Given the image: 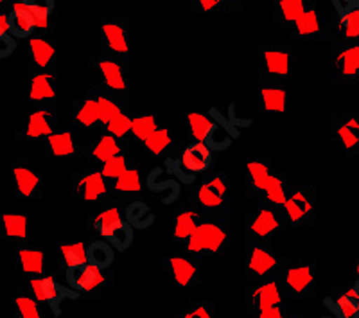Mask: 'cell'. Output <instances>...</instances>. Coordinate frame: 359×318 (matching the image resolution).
Returning a JSON list of instances; mask_svg holds the SVG:
<instances>
[{
    "label": "cell",
    "instance_id": "cell-48",
    "mask_svg": "<svg viewBox=\"0 0 359 318\" xmlns=\"http://www.w3.org/2000/svg\"><path fill=\"white\" fill-rule=\"evenodd\" d=\"M175 318H216V302L191 300Z\"/></svg>",
    "mask_w": 359,
    "mask_h": 318
},
{
    "label": "cell",
    "instance_id": "cell-25",
    "mask_svg": "<svg viewBox=\"0 0 359 318\" xmlns=\"http://www.w3.org/2000/svg\"><path fill=\"white\" fill-rule=\"evenodd\" d=\"M259 105L262 114L282 115L287 112V83L259 79Z\"/></svg>",
    "mask_w": 359,
    "mask_h": 318
},
{
    "label": "cell",
    "instance_id": "cell-33",
    "mask_svg": "<svg viewBox=\"0 0 359 318\" xmlns=\"http://www.w3.org/2000/svg\"><path fill=\"white\" fill-rule=\"evenodd\" d=\"M291 185L293 184H290V178H287L286 173L277 168V171L273 173V176L269 180L268 187L264 189V192H262V196L255 205H264V207L280 212V208L286 204L287 196H290Z\"/></svg>",
    "mask_w": 359,
    "mask_h": 318
},
{
    "label": "cell",
    "instance_id": "cell-40",
    "mask_svg": "<svg viewBox=\"0 0 359 318\" xmlns=\"http://www.w3.org/2000/svg\"><path fill=\"white\" fill-rule=\"evenodd\" d=\"M60 265L63 272L88 265L85 243H65L60 245Z\"/></svg>",
    "mask_w": 359,
    "mask_h": 318
},
{
    "label": "cell",
    "instance_id": "cell-10",
    "mask_svg": "<svg viewBox=\"0 0 359 318\" xmlns=\"http://www.w3.org/2000/svg\"><path fill=\"white\" fill-rule=\"evenodd\" d=\"M280 230H284L280 212L264 205H257L255 212L245 218V241L250 243L273 246L275 236Z\"/></svg>",
    "mask_w": 359,
    "mask_h": 318
},
{
    "label": "cell",
    "instance_id": "cell-29",
    "mask_svg": "<svg viewBox=\"0 0 359 318\" xmlns=\"http://www.w3.org/2000/svg\"><path fill=\"white\" fill-rule=\"evenodd\" d=\"M126 221V211L123 205H107L88 221L90 229H94L102 239H108L114 232H117Z\"/></svg>",
    "mask_w": 359,
    "mask_h": 318
},
{
    "label": "cell",
    "instance_id": "cell-42",
    "mask_svg": "<svg viewBox=\"0 0 359 318\" xmlns=\"http://www.w3.org/2000/svg\"><path fill=\"white\" fill-rule=\"evenodd\" d=\"M156 130H158V121H156L155 114L135 115L130 135V146H133L135 143L144 144Z\"/></svg>",
    "mask_w": 359,
    "mask_h": 318
},
{
    "label": "cell",
    "instance_id": "cell-7",
    "mask_svg": "<svg viewBox=\"0 0 359 318\" xmlns=\"http://www.w3.org/2000/svg\"><path fill=\"white\" fill-rule=\"evenodd\" d=\"M287 44L304 45L307 41H327L329 37V15L322 11L316 0H311L304 15L286 29Z\"/></svg>",
    "mask_w": 359,
    "mask_h": 318
},
{
    "label": "cell",
    "instance_id": "cell-28",
    "mask_svg": "<svg viewBox=\"0 0 359 318\" xmlns=\"http://www.w3.org/2000/svg\"><path fill=\"white\" fill-rule=\"evenodd\" d=\"M142 191L144 185L140 171L135 166H131L130 169H126L123 175L110 184V200H108L107 205H121L126 200L140 196Z\"/></svg>",
    "mask_w": 359,
    "mask_h": 318
},
{
    "label": "cell",
    "instance_id": "cell-49",
    "mask_svg": "<svg viewBox=\"0 0 359 318\" xmlns=\"http://www.w3.org/2000/svg\"><path fill=\"white\" fill-rule=\"evenodd\" d=\"M133 229H131L130 223H124L121 229L117 230V232L111 234L110 237H108V243H110L111 246H115L117 250H128V246L133 243Z\"/></svg>",
    "mask_w": 359,
    "mask_h": 318
},
{
    "label": "cell",
    "instance_id": "cell-16",
    "mask_svg": "<svg viewBox=\"0 0 359 318\" xmlns=\"http://www.w3.org/2000/svg\"><path fill=\"white\" fill-rule=\"evenodd\" d=\"M331 144L345 157L359 153V114H332Z\"/></svg>",
    "mask_w": 359,
    "mask_h": 318
},
{
    "label": "cell",
    "instance_id": "cell-44",
    "mask_svg": "<svg viewBox=\"0 0 359 318\" xmlns=\"http://www.w3.org/2000/svg\"><path fill=\"white\" fill-rule=\"evenodd\" d=\"M33 13L36 22V33H47L49 31L50 17L54 13V0H24Z\"/></svg>",
    "mask_w": 359,
    "mask_h": 318
},
{
    "label": "cell",
    "instance_id": "cell-2",
    "mask_svg": "<svg viewBox=\"0 0 359 318\" xmlns=\"http://www.w3.org/2000/svg\"><path fill=\"white\" fill-rule=\"evenodd\" d=\"M277 281L290 304L309 300L316 293V261L313 257H282Z\"/></svg>",
    "mask_w": 359,
    "mask_h": 318
},
{
    "label": "cell",
    "instance_id": "cell-9",
    "mask_svg": "<svg viewBox=\"0 0 359 318\" xmlns=\"http://www.w3.org/2000/svg\"><path fill=\"white\" fill-rule=\"evenodd\" d=\"M74 200L88 204H108L110 200V182L102 176L101 168L94 164H86L72 176Z\"/></svg>",
    "mask_w": 359,
    "mask_h": 318
},
{
    "label": "cell",
    "instance_id": "cell-43",
    "mask_svg": "<svg viewBox=\"0 0 359 318\" xmlns=\"http://www.w3.org/2000/svg\"><path fill=\"white\" fill-rule=\"evenodd\" d=\"M187 123L189 137H191V140H196V143L207 144L210 140V135L216 130V124H214L212 119L205 114H189Z\"/></svg>",
    "mask_w": 359,
    "mask_h": 318
},
{
    "label": "cell",
    "instance_id": "cell-45",
    "mask_svg": "<svg viewBox=\"0 0 359 318\" xmlns=\"http://www.w3.org/2000/svg\"><path fill=\"white\" fill-rule=\"evenodd\" d=\"M133 119L135 115L131 114V112H124L123 115H118V117L114 119L110 124H107V126L102 128V131L110 133L111 137H115V139H118L121 143H124L131 150L130 135H131V126H133Z\"/></svg>",
    "mask_w": 359,
    "mask_h": 318
},
{
    "label": "cell",
    "instance_id": "cell-3",
    "mask_svg": "<svg viewBox=\"0 0 359 318\" xmlns=\"http://www.w3.org/2000/svg\"><path fill=\"white\" fill-rule=\"evenodd\" d=\"M185 246L189 256L201 263L210 257H226L230 253V221L203 218Z\"/></svg>",
    "mask_w": 359,
    "mask_h": 318
},
{
    "label": "cell",
    "instance_id": "cell-41",
    "mask_svg": "<svg viewBox=\"0 0 359 318\" xmlns=\"http://www.w3.org/2000/svg\"><path fill=\"white\" fill-rule=\"evenodd\" d=\"M144 151L149 157H162L172 150L175 146V137H172L171 128H158L155 133L142 144Z\"/></svg>",
    "mask_w": 359,
    "mask_h": 318
},
{
    "label": "cell",
    "instance_id": "cell-24",
    "mask_svg": "<svg viewBox=\"0 0 359 318\" xmlns=\"http://www.w3.org/2000/svg\"><path fill=\"white\" fill-rule=\"evenodd\" d=\"M327 41H347L359 44V0L348 11L336 17L329 15V37Z\"/></svg>",
    "mask_w": 359,
    "mask_h": 318
},
{
    "label": "cell",
    "instance_id": "cell-17",
    "mask_svg": "<svg viewBox=\"0 0 359 318\" xmlns=\"http://www.w3.org/2000/svg\"><path fill=\"white\" fill-rule=\"evenodd\" d=\"M275 171H277V166L269 157H248L245 162V173H243L246 198L257 204Z\"/></svg>",
    "mask_w": 359,
    "mask_h": 318
},
{
    "label": "cell",
    "instance_id": "cell-50",
    "mask_svg": "<svg viewBox=\"0 0 359 318\" xmlns=\"http://www.w3.org/2000/svg\"><path fill=\"white\" fill-rule=\"evenodd\" d=\"M191 9L196 13H224V0H194Z\"/></svg>",
    "mask_w": 359,
    "mask_h": 318
},
{
    "label": "cell",
    "instance_id": "cell-61",
    "mask_svg": "<svg viewBox=\"0 0 359 318\" xmlns=\"http://www.w3.org/2000/svg\"><path fill=\"white\" fill-rule=\"evenodd\" d=\"M355 86H358V90H359V81H358V85H355Z\"/></svg>",
    "mask_w": 359,
    "mask_h": 318
},
{
    "label": "cell",
    "instance_id": "cell-52",
    "mask_svg": "<svg viewBox=\"0 0 359 318\" xmlns=\"http://www.w3.org/2000/svg\"><path fill=\"white\" fill-rule=\"evenodd\" d=\"M287 313H290V306H275L261 311V313H257L253 318H284Z\"/></svg>",
    "mask_w": 359,
    "mask_h": 318
},
{
    "label": "cell",
    "instance_id": "cell-59",
    "mask_svg": "<svg viewBox=\"0 0 359 318\" xmlns=\"http://www.w3.org/2000/svg\"><path fill=\"white\" fill-rule=\"evenodd\" d=\"M184 2H187V4H189V6H191V4H192V2H194V0H184Z\"/></svg>",
    "mask_w": 359,
    "mask_h": 318
},
{
    "label": "cell",
    "instance_id": "cell-11",
    "mask_svg": "<svg viewBox=\"0 0 359 318\" xmlns=\"http://www.w3.org/2000/svg\"><path fill=\"white\" fill-rule=\"evenodd\" d=\"M331 74L334 85H358L359 44L331 41Z\"/></svg>",
    "mask_w": 359,
    "mask_h": 318
},
{
    "label": "cell",
    "instance_id": "cell-22",
    "mask_svg": "<svg viewBox=\"0 0 359 318\" xmlns=\"http://www.w3.org/2000/svg\"><path fill=\"white\" fill-rule=\"evenodd\" d=\"M124 151H130V147L124 143H121L118 139H115V137H111L107 131H102L95 143L79 146L78 155L83 157V159L86 160V164L102 166V164L108 162V160L114 159V157L121 155Z\"/></svg>",
    "mask_w": 359,
    "mask_h": 318
},
{
    "label": "cell",
    "instance_id": "cell-58",
    "mask_svg": "<svg viewBox=\"0 0 359 318\" xmlns=\"http://www.w3.org/2000/svg\"><path fill=\"white\" fill-rule=\"evenodd\" d=\"M284 318H297V317H293V314H291V313H287L286 317H284Z\"/></svg>",
    "mask_w": 359,
    "mask_h": 318
},
{
    "label": "cell",
    "instance_id": "cell-31",
    "mask_svg": "<svg viewBox=\"0 0 359 318\" xmlns=\"http://www.w3.org/2000/svg\"><path fill=\"white\" fill-rule=\"evenodd\" d=\"M17 250H15V259H17V266L20 272L29 275H36L40 277L43 274L45 268V253L43 246L40 243H18Z\"/></svg>",
    "mask_w": 359,
    "mask_h": 318
},
{
    "label": "cell",
    "instance_id": "cell-14",
    "mask_svg": "<svg viewBox=\"0 0 359 318\" xmlns=\"http://www.w3.org/2000/svg\"><path fill=\"white\" fill-rule=\"evenodd\" d=\"M94 67L99 72V78H101L99 83L115 98L128 102V98H130V65L99 53L94 60Z\"/></svg>",
    "mask_w": 359,
    "mask_h": 318
},
{
    "label": "cell",
    "instance_id": "cell-30",
    "mask_svg": "<svg viewBox=\"0 0 359 318\" xmlns=\"http://www.w3.org/2000/svg\"><path fill=\"white\" fill-rule=\"evenodd\" d=\"M8 15L13 38H31L36 34V22L24 0H13L8 6Z\"/></svg>",
    "mask_w": 359,
    "mask_h": 318
},
{
    "label": "cell",
    "instance_id": "cell-35",
    "mask_svg": "<svg viewBox=\"0 0 359 318\" xmlns=\"http://www.w3.org/2000/svg\"><path fill=\"white\" fill-rule=\"evenodd\" d=\"M311 0H273V25L286 31L293 22L302 17Z\"/></svg>",
    "mask_w": 359,
    "mask_h": 318
},
{
    "label": "cell",
    "instance_id": "cell-20",
    "mask_svg": "<svg viewBox=\"0 0 359 318\" xmlns=\"http://www.w3.org/2000/svg\"><path fill=\"white\" fill-rule=\"evenodd\" d=\"M176 164L182 171L189 173V175L203 176L214 168L212 150L208 144L191 140L178 151Z\"/></svg>",
    "mask_w": 359,
    "mask_h": 318
},
{
    "label": "cell",
    "instance_id": "cell-23",
    "mask_svg": "<svg viewBox=\"0 0 359 318\" xmlns=\"http://www.w3.org/2000/svg\"><path fill=\"white\" fill-rule=\"evenodd\" d=\"M29 101L34 108L56 106L57 101V72L56 69L45 70L29 79Z\"/></svg>",
    "mask_w": 359,
    "mask_h": 318
},
{
    "label": "cell",
    "instance_id": "cell-5",
    "mask_svg": "<svg viewBox=\"0 0 359 318\" xmlns=\"http://www.w3.org/2000/svg\"><path fill=\"white\" fill-rule=\"evenodd\" d=\"M297 67V54L287 41L259 44V79L287 83Z\"/></svg>",
    "mask_w": 359,
    "mask_h": 318
},
{
    "label": "cell",
    "instance_id": "cell-15",
    "mask_svg": "<svg viewBox=\"0 0 359 318\" xmlns=\"http://www.w3.org/2000/svg\"><path fill=\"white\" fill-rule=\"evenodd\" d=\"M60 130V119H57L56 106H43V108H34L29 114L24 126L17 130L18 143H43L47 137Z\"/></svg>",
    "mask_w": 359,
    "mask_h": 318
},
{
    "label": "cell",
    "instance_id": "cell-18",
    "mask_svg": "<svg viewBox=\"0 0 359 318\" xmlns=\"http://www.w3.org/2000/svg\"><path fill=\"white\" fill-rule=\"evenodd\" d=\"M201 265L203 263L196 257H160L158 268L162 274L168 275L171 282L178 288H194L201 282Z\"/></svg>",
    "mask_w": 359,
    "mask_h": 318
},
{
    "label": "cell",
    "instance_id": "cell-46",
    "mask_svg": "<svg viewBox=\"0 0 359 318\" xmlns=\"http://www.w3.org/2000/svg\"><path fill=\"white\" fill-rule=\"evenodd\" d=\"M101 168V173L102 176L108 180V182H114V180H117L118 176L123 175L126 169L131 168V157H130V151H124V153H121V155L114 157V159H110L108 162H104L102 166H99Z\"/></svg>",
    "mask_w": 359,
    "mask_h": 318
},
{
    "label": "cell",
    "instance_id": "cell-1",
    "mask_svg": "<svg viewBox=\"0 0 359 318\" xmlns=\"http://www.w3.org/2000/svg\"><path fill=\"white\" fill-rule=\"evenodd\" d=\"M189 198L200 208L203 218L230 221L232 191H230L229 171L212 168L207 175L198 180V184L192 187Z\"/></svg>",
    "mask_w": 359,
    "mask_h": 318
},
{
    "label": "cell",
    "instance_id": "cell-56",
    "mask_svg": "<svg viewBox=\"0 0 359 318\" xmlns=\"http://www.w3.org/2000/svg\"><path fill=\"white\" fill-rule=\"evenodd\" d=\"M351 288H352V291H354L355 298H358V300H359V281H355L354 286H351Z\"/></svg>",
    "mask_w": 359,
    "mask_h": 318
},
{
    "label": "cell",
    "instance_id": "cell-60",
    "mask_svg": "<svg viewBox=\"0 0 359 318\" xmlns=\"http://www.w3.org/2000/svg\"><path fill=\"white\" fill-rule=\"evenodd\" d=\"M322 318H336V317H322Z\"/></svg>",
    "mask_w": 359,
    "mask_h": 318
},
{
    "label": "cell",
    "instance_id": "cell-36",
    "mask_svg": "<svg viewBox=\"0 0 359 318\" xmlns=\"http://www.w3.org/2000/svg\"><path fill=\"white\" fill-rule=\"evenodd\" d=\"M41 147H43V153L47 157H72L78 155L79 146L74 140L72 130L65 128V130H56L50 137L41 143Z\"/></svg>",
    "mask_w": 359,
    "mask_h": 318
},
{
    "label": "cell",
    "instance_id": "cell-39",
    "mask_svg": "<svg viewBox=\"0 0 359 318\" xmlns=\"http://www.w3.org/2000/svg\"><path fill=\"white\" fill-rule=\"evenodd\" d=\"M86 257H88V265L101 270H110L115 259L114 246H111L107 239L92 241V243L86 246Z\"/></svg>",
    "mask_w": 359,
    "mask_h": 318
},
{
    "label": "cell",
    "instance_id": "cell-13",
    "mask_svg": "<svg viewBox=\"0 0 359 318\" xmlns=\"http://www.w3.org/2000/svg\"><path fill=\"white\" fill-rule=\"evenodd\" d=\"M275 306H290L277 277L245 286V318H253L261 311Z\"/></svg>",
    "mask_w": 359,
    "mask_h": 318
},
{
    "label": "cell",
    "instance_id": "cell-19",
    "mask_svg": "<svg viewBox=\"0 0 359 318\" xmlns=\"http://www.w3.org/2000/svg\"><path fill=\"white\" fill-rule=\"evenodd\" d=\"M13 187L20 200H40L43 194V175L24 159L11 166Z\"/></svg>",
    "mask_w": 359,
    "mask_h": 318
},
{
    "label": "cell",
    "instance_id": "cell-55",
    "mask_svg": "<svg viewBox=\"0 0 359 318\" xmlns=\"http://www.w3.org/2000/svg\"><path fill=\"white\" fill-rule=\"evenodd\" d=\"M351 268H352V274H354L355 281H359V253L354 257V259H352Z\"/></svg>",
    "mask_w": 359,
    "mask_h": 318
},
{
    "label": "cell",
    "instance_id": "cell-26",
    "mask_svg": "<svg viewBox=\"0 0 359 318\" xmlns=\"http://www.w3.org/2000/svg\"><path fill=\"white\" fill-rule=\"evenodd\" d=\"M29 288H31V293L36 297V300H40L41 304H49L50 307L57 311V306L65 300L67 297H72L74 293L70 288L62 286L53 275H43V277H33L29 281Z\"/></svg>",
    "mask_w": 359,
    "mask_h": 318
},
{
    "label": "cell",
    "instance_id": "cell-6",
    "mask_svg": "<svg viewBox=\"0 0 359 318\" xmlns=\"http://www.w3.org/2000/svg\"><path fill=\"white\" fill-rule=\"evenodd\" d=\"M101 54L130 65V17L128 13H107L101 18Z\"/></svg>",
    "mask_w": 359,
    "mask_h": 318
},
{
    "label": "cell",
    "instance_id": "cell-12",
    "mask_svg": "<svg viewBox=\"0 0 359 318\" xmlns=\"http://www.w3.org/2000/svg\"><path fill=\"white\" fill-rule=\"evenodd\" d=\"M65 281L67 286L78 297L94 298L99 297L101 291L107 290L108 286L111 284L114 274L110 270H101L92 265H85L65 272Z\"/></svg>",
    "mask_w": 359,
    "mask_h": 318
},
{
    "label": "cell",
    "instance_id": "cell-53",
    "mask_svg": "<svg viewBox=\"0 0 359 318\" xmlns=\"http://www.w3.org/2000/svg\"><path fill=\"white\" fill-rule=\"evenodd\" d=\"M4 34H11L8 9H2V11H0V37H4Z\"/></svg>",
    "mask_w": 359,
    "mask_h": 318
},
{
    "label": "cell",
    "instance_id": "cell-34",
    "mask_svg": "<svg viewBox=\"0 0 359 318\" xmlns=\"http://www.w3.org/2000/svg\"><path fill=\"white\" fill-rule=\"evenodd\" d=\"M72 124L76 128L99 126V102L90 86L81 98L74 101Z\"/></svg>",
    "mask_w": 359,
    "mask_h": 318
},
{
    "label": "cell",
    "instance_id": "cell-57",
    "mask_svg": "<svg viewBox=\"0 0 359 318\" xmlns=\"http://www.w3.org/2000/svg\"><path fill=\"white\" fill-rule=\"evenodd\" d=\"M8 2L11 4L13 0H0V11H2V9H8Z\"/></svg>",
    "mask_w": 359,
    "mask_h": 318
},
{
    "label": "cell",
    "instance_id": "cell-51",
    "mask_svg": "<svg viewBox=\"0 0 359 318\" xmlns=\"http://www.w3.org/2000/svg\"><path fill=\"white\" fill-rule=\"evenodd\" d=\"M17 49V41L11 34H4V37H0V60H4V58L11 56Z\"/></svg>",
    "mask_w": 359,
    "mask_h": 318
},
{
    "label": "cell",
    "instance_id": "cell-4",
    "mask_svg": "<svg viewBox=\"0 0 359 318\" xmlns=\"http://www.w3.org/2000/svg\"><path fill=\"white\" fill-rule=\"evenodd\" d=\"M318 216V198L316 189L307 184L291 185L286 204L280 208L284 230H306L316 223Z\"/></svg>",
    "mask_w": 359,
    "mask_h": 318
},
{
    "label": "cell",
    "instance_id": "cell-27",
    "mask_svg": "<svg viewBox=\"0 0 359 318\" xmlns=\"http://www.w3.org/2000/svg\"><path fill=\"white\" fill-rule=\"evenodd\" d=\"M201 220H203V214L200 212V208L192 204L191 198H187V201L180 205V208L172 216V241L175 243H187V239L198 229Z\"/></svg>",
    "mask_w": 359,
    "mask_h": 318
},
{
    "label": "cell",
    "instance_id": "cell-32",
    "mask_svg": "<svg viewBox=\"0 0 359 318\" xmlns=\"http://www.w3.org/2000/svg\"><path fill=\"white\" fill-rule=\"evenodd\" d=\"M90 88H92L99 102V126H101V130L107 124H110L114 119H117L118 115H123L124 112H130V105L110 94L101 83H95Z\"/></svg>",
    "mask_w": 359,
    "mask_h": 318
},
{
    "label": "cell",
    "instance_id": "cell-47",
    "mask_svg": "<svg viewBox=\"0 0 359 318\" xmlns=\"http://www.w3.org/2000/svg\"><path fill=\"white\" fill-rule=\"evenodd\" d=\"M41 302L36 300L33 293H22L15 298V310L17 318H43Z\"/></svg>",
    "mask_w": 359,
    "mask_h": 318
},
{
    "label": "cell",
    "instance_id": "cell-21",
    "mask_svg": "<svg viewBox=\"0 0 359 318\" xmlns=\"http://www.w3.org/2000/svg\"><path fill=\"white\" fill-rule=\"evenodd\" d=\"M57 47L56 40L47 33H36L29 38V74L45 72L56 69Z\"/></svg>",
    "mask_w": 359,
    "mask_h": 318
},
{
    "label": "cell",
    "instance_id": "cell-8",
    "mask_svg": "<svg viewBox=\"0 0 359 318\" xmlns=\"http://www.w3.org/2000/svg\"><path fill=\"white\" fill-rule=\"evenodd\" d=\"M282 257L275 253L273 246L245 241V286L277 277Z\"/></svg>",
    "mask_w": 359,
    "mask_h": 318
},
{
    "label": "cell",
    "instance_id": "cell-54",
    "mask_svg": "<svg viewBox=\"0 0 359 318\" xmlns=\"http://www.w3.org/2000/svg\"><path fill=\"white\" fill-rule=\"evenodd\" d=\"M250 0H224V13H233L241 9Z\"/></svg>",
    "mask_w": 359,
    "mask_h": 318
},
{
    "label": "cell",
    "instance_id": "cell-38",
    "mask_svg": "<svg viewBox=\"0 0 359 318\" xmlns=\"http://www.w3.org/2000/svg\"><path fill=\"white\" fill-rule=\"evenodd\" d=\"M327 307L336 318H359V300L355 298L352 288L345 291H334L327 297Z\"/></svg>",
    "mask_w": 359,
    "mask_h": 318
},
{
    "label": "cell",
    "instance_id": "cell-37",
    "mask_svg": "<svg viewBox=\"0 0 359 318\" xmlns=\"http://www.w3.org/2000/svg\"><path fill=\"white\" fill-rule=\"evenodd\" d=\"M0 239L15 245L29 239V218L25 214H0Z\"/></svg>",
    "mask_w": 359,
    "mask_h": 318
}]
</instances>
